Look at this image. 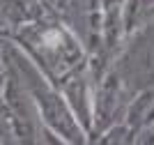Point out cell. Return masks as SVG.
<instances>
[{
    "label": "cell",
    "mask_w": 154,
    "mask_h": 145,
    "mask_svg": "<svg viewBox=\"0 0 154 145\" xmlns=\"http://www.w3.org/2000/svg\"><path fill=\"white\" fill-rule=\"evenodd\" d=\"M46 42H48V46H55V42H58V32H48V35H46Z\"/></svg>",
    "instance_id": "1"
}]
</instances>
